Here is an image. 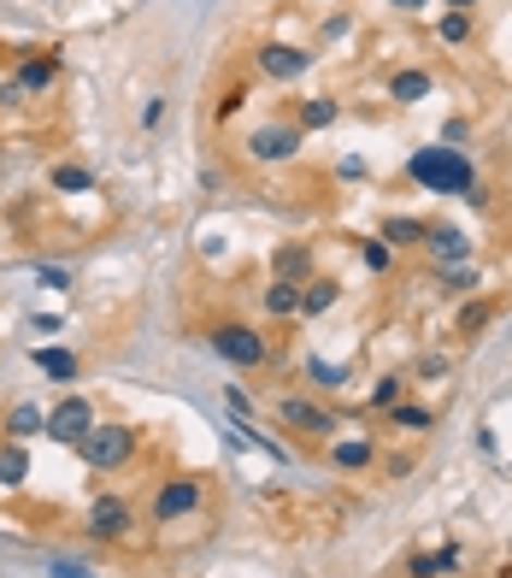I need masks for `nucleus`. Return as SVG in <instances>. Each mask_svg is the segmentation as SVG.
I'll return each mask as SVG.
<instances>
[{"mask_svg":"<svg viewBox=\"0 0 512 578\" xmlns=\"http://www.w3.org/2000/svg\"><path fill=\"white\" fill-rule=\"evenodd\" d=\"M24 479H31V449L0 437V490H24Z\"/></svg>","mask_w":512,"mask_h":578,"instance_id":"nucleus-17","label":"nucleus"},{"mask_svg":"<svg viewBox=\"0 0 512 578\" xmlns=\"http://www.w3.org/2000/svg\"><path fill=\"white\" fill-rule=\"evenodd\" d=\"M318 36H325V41H342V36H348V12H330V19L318 24Z\"/></svg>","mask_w":512,"mask_h":578,"instance_id":"nucleus-33","label":"nucleus"},{"mask_svg":"<svg viewBox=\"0 0 512 578\" xmlns=\"http://www.w3.org/2000/svg\"><path fill=\"white\" fill-rule=\"evenodd\" d=\"M36 278H41V284H48V289H65V284H71V272H60V266H41V272H36Z\"/></svg>","mask_w":512,"mask_h":578,"instance_id":"nucleus-37","label":"nucleus"},{"mask_svg":"<svg viewBox=\"0 0 512 578\" xmlns=\"http://www.w3.org/2000/svg\"><path fill=\"white\" fill-rule=\"evenodd\" d=\"M313 60H318V53L301 48V41H259V48H254L259 77H271V83H301L306 71H313Z\"/></svg>","mask_w":512,"mask_h":578,"instance_id":"nucleus-9","label":"nucleus"},{"mask_svg":"<svg viewBox=\"0 0 512 578\" xmlns=\"http://www.w3.org/2000/svg\"><path fill=\"white\" fill-rule=\"evenodd\" d=\"M53 578H89V573H83L77 561H53Z\"/></svg>","mask_w":512,"mask_h":578,"instance_id":"nucleus-38","label":"nucleus"},{"mask_svg":"<svg viewBox=\"0 0 512 578\" xmlns=\"http://www.w3.org/2000/svg\"><path fill=\"white\" fill-rule=\"evenodd\" d=\"M453 567H460V549H436V555H413L406 561V578H448Z\"/></svg>","mask_w":512,"mask_h":578,"instance_id":"nucleus-23","label":"nucleus"},{"mask_svg":"<svg viewBox=\"0 0 512 578\" xmlns=\"http://www.w3.org/2000/svg\"><path fill=\"white\" fill-rule=\"evenodd\" d=\"M266 313H271L277 325L301 320V284H289V278H271V284H266Z\"/></svg>","mask_w":512,"mask_h":578,"instance_id":"nucleus-18","label":"nucleus"},{"mask_svg":"<svg viewBox=\"0 0 512 578\" xmlns=\"http://www.w3.org/2000/svg\"><path fill=\"white\" fill-rule=\"evenodd\" d=\"M465 136H472V124H465V119H448L442 124V148H460Z\"/></svg>","mask_w":512,"mask_h":578,"instance_id":"nucleus-34","label":"nucleus"},{"mask_svg":"<svg viewBox=\"0 0 512 578\" xmlns=\"http://www.w3.org/2000/svg\"><path fill=\"white\" fill-rule=\"evenodd\" d=\"M383 419H389V425H394V431H436V413H430V408H424V401H406V396H401V401H394V408H389Z\"/></svg>","mask_w":512,"mask_h":578,"instance_id":"nucleus-24","label":"nucleus"},{"mask_svg":"<svg viewBox=\"0 0 512 578\" xmlns=\"http://www.w3.org/2000/svg\"><path fill=\"white\" fill-rule=\"evenodd\" d=\"M200 508H207V479H195V472H171V479H159V490L148 496L154 526H183V519H195Z\"/></svg>","mask_w":512,"mask_h":578,"instance_id":"nucleus-4","label":"nucleus"},{"mask_svg":"<svg viewBox=\"0 0 512 578\" xmlns=\"http://www.w3.org/2000/svg\"><path fill=\"white\" fill-rule=\"evenodd\" d=\"M306 378H313V389H330V396H336V389H342L348 384V366H342V360H306Z\"/></svg>","mask_w":512,"mask_h":578,"instance_id":"nucleus-27","label":"nucleus"},{"mask_svg":"<svg viewBox=\"0 0 512 578\" xmlns=\"http://www.w3.org/2000/svg\"><path fill=\"white\" fill-rule=\"evenodd\" d=\"M401 396H406V378H377L371 384V413H389Z\"/></svg>","mask_w":512,"mask_h":578,"instance_id":"nucleus-30","label":"nucleus"},{"mask_svg":"<svg viewBox=\"0 0 512 578\" xmlns=\"http://www.w3.org/2000/svg\"><path fill=\"white\" fill-rule=\"evenodd\" d=\"M89 431H95V401L77 396V389H65V396L48 408V425H41V437H48V443H65V449H77Z\"/></svg>","mask_w":512,"mask_h":578,"instance_id":"nucleus-7","label":"nucleus"},{"mask_svg":"<svg viewBox=\"0 0 512 578\" xmlns=\"http://www.w3.org/2000/svg\"><path fill=\"white\" fill-rule=\"evenodd\" d=\"M359 260H365V272H377V278H389V272H394V249H389L383 237H365L359 242Z\"/></svg>","mask_w":512,"mask_h":578,"instance_id":"nucleus-28","label":"nucleus"},{"mask_svg":"<svg viewBox=\"0 0 512 578\" xmlns=\"http://www.w3.org/2000/svg\"><path fill=\"white\" fill-rule=\"evenodd\" d=\"M289 119H295L301 136H313V130H330L336 119H342V100H336V95H306V100L289 107Z\"/></svg>","mask_w":512,"mask_h":578,"instance_id":"nucleus-12","label":"nucleus"},{"mask_svg":"<svg viewBox=\"0 0 512 578\" xmlns=\"http://www.w3.org/2000/svg\"><path fill=\"white\" fill-rule=\"evenodd\" d=\"M242 107H247V83H236V89H224V95H218L212 119H218V124H230V119H236Z\"/></svg>","mask_w":512,"mask_h":578,"instance_id":"nucleus-31","label":"nucleus"},{"mask_svg":"<svg viewBox=\"0 0 512 578\" xmlns=\"http://www.w3.org/2000/svg\"><path fill=\"white\" fill-rule=\"evenodd\" d=\"M406 178H413L424 195H453V201H460L477 183V166H472V154H465V148L424 142V148H413V160H406Z\"/></svg>","mask_w":512,"mask_h":578,"instance_id":"nucleus-1","label":"nucleus"},{"mask_svg":"<svg viewBox=\"0 0 512 578\" xmlns=\"http://www.w3.org/2000/svg\"><path fill=\"white\" fill-rule=\"evenodd\" d=\"M41 425H48V413H41L36 401H12V408H7V419H0V431H7L12 443H31V437H41Z\"/></svg>","mask_w":512,"mask_h":578,"instance_id":"nucleus-16","label":"nucleus"},{"mask_svg":"<svg viewBox=\"0 0 512 578\" xmlns=\"http://www.w3.org/2000/svg\"><path fill=\"white\" fill-rule=\"evenodd\" d=\"M489 320H495V301H465L460 308V337H477Z\"/></svg>","mask_w":512,"mask_h":578,"instance_id":"nucleus-29","label":"nucleus"},{"mask_svg":"<svg viewBox=\"0 0 512 578\" xmlns=\"http://www.w3.org/2000/svg\"><path fill=\"white\" fill-rule=\"evenodd\" d=\"M442 372H448V354H424L418 360V378H442Z\"/></svg>","mask_w":512,"mask_h":578,"instance_id":"nucleus-36","label":"nucleus"},{"mask_svg":"<svg viewBox=\"0 0 512 578\" xmlns=\"http://www.w3.org/2000/svg\"><path fill=\"white\" fill-rule=\"evenodd\" d=\"M48 190L53 195H89L95 190V171L89 166H53L48 171Z\"/></svg>","mask_w":512,"mask_h":578,"instance_id":"nucleus-25","label":"nucleus"},{"mask_svg":"<svg viewBox=\"0 0 512 578\" xmlns=\"http://www.w3.org/2000/svg\"><path fill=\"white\" fill-rule=\"evenodd\" d=\"M271 278H289V284L313 278V242H277L271 249Z\"/></svg>","mask_w":512,"mask_h":578,"instance_id":"nucleus-15","label":"nucleus"},{"mask_svg":"<svg viewBox=\"0 0 512 578\" xmlns=\"http://www.w3.org/2000/svg\"><path fill=\"white\" fill-rule=\"evenodd\" d=\"M301 142H306V136L295 130V119H266V124H254V130L242 136V154H247L254 166H289V160L301 154Z\"/></svg>","mask_w":512,"mask_h":578,"instance_id":"nucleus-5","label":"nucleus"},{"mask_svg":"<svg viewBox=\"0 0 512 578\" xmlns=\"http://www.w3.org/2000/svg\"><path fill=\"white\" fill-rule=\"evenodd\" d=\"M224 408L236 413V419H247V413H254V396H247L242 384H224Z\"/></svg>","mask_w":512,"mask_h":578,"instance_id":"nucleus-32","label":"nucleus"},{"mask_svg":"<svg viewBox=\"0 0 512 578\" xmlns=\"http://www.w3.org/2000/svg\"><path fill=\"white\" fill-rule=\"evenodd\" d=\"M36 372H48L53 384H77V372H83V360L71 354V349H36Z\"/></svg>","mask_w":512,"mask_h":578,"instance_id":"nucleus-21","label":"nucleus"},{"mask_svg":"<svg viewBox=\"0 0 512 578\" xmlns=\"http://www.w3.org/2000/svg\"><path fill=\"white\" fill-rule=\"evenodd\" d=\"M377 237H383L389 249H418V242H424V219H413V213H389V219L377 225Z\"/></svg>","mask_w":512,"mask_h":578,"instance_id":"nucleus-20","label":"nucleus"},{"mask_svg":"<svg viewBox=\"0 0 512 578\" xmlns=\"http://www.w3.org/2000/svg\"><path fill=\"white\" fill-rule=\"evenodd\" d=\"M330 467H342V472H365V467H377V443H365V437H342V443H330Z\"/></svg>","mask_w":512,"mask_h":578,"instance_id":"nucleus-19","label":"nucleus"},{"mask_svg":"<svg viewBox=\"0 0 512 578\" xmlns=\"http://www.w3.org/2000/svg\"><path fill=\"white\" fill-rule=\"evenodd\" d=\"M277 425L283 431H295V437L306 443H336V431H342V419H336L330 408H318L313 396H277Z\"/></svg>","mask_w":512,"mask_h":578,"instance_id":"nucleus-6","label":"nucleus"},{"mask_svg":"<svg viewBox=\"0 0 512 578\" xmlns=\"http://www.w3.org/2000/svg\"><path fill=\"white\" fill-rule=\"evenodd\" d=\"M83 531H89L95 543H124L130 531H136V502L130 496H95L89 502V514H83Z\"/></svg>","mask_w":512,"mask_h":578,"instance_id":"nucleus-8","label":"nucleus"},{"mask_svg":"<svg viewBox=\"0 0 512 578\" xmlns=\"http://www.w3.org/2000/svg\"><path fill=\"white\" fill-rule=\"evenodd\" d=\"M472 36H477V12H442L436 19V41L442 48H465Z\"/></svg>","mask_w":512,"mask_h":578,"instance_id":"nucleus-22","label":"nucleus"},{"mask_svg":"<svg viewBox=\"0 0 512 578\" xmlns=\"http://www.w3.org/2000/svg\"><path fill=\"white\" fill-rule=\"evenodd\" d=\"M136 449H142V431L124 425V419H95V431L77 443V455L89 472H124L130 460H136Z\"/></svg>","mask_w":512,"mask_h":578,"instance_id":"nucleus-2","label":"nucleus"},{"mask_svg":"<svg viewBox=\"0 0 512 578\" xmlns=\"http://www.w3.org/2000/svg\"><path fill=\"white\" fill-rule=\"evenodd\" d=\"M207 342H212V354L224 360V366H236V372H259L271 360V337L259 325H247V320H212Z\"/></svg>","mask_w":512,"mask_h":578,"instance_id":"nucleus-3","label":"nucleus"},{"mask_svg":"<svg viewBox=\"0 0 512 578\" xmlns=\"http://www.w3.org/2000/svg\"><path fill=\"white\" fill-rule=\"evenodd\" d=\"M336 301H342V278H330V272H313V278L301 284V320H325Z\"/></svg>","mask_w":512,"mask_h":578,"instance_id":"nucleus-13","label":"nucleus"},{"mask_svg":"<svg viewBox=\"0 0 512 578\" xmlns=\"http://www.w3.org/2000/svg\"><path fill=\"white\" fill-rule=\"evenodd\" d=\"M60 48H24L19 65H12V83H19V95H48L53 83H60Z\"/></svg>","mask_w":512,"mask_h":578,"instance_id":"nucleus-11","label":"nucleus"},{"mask_svg":"<svg viewBox=\"0 0 512 578\" xmlns=\"http://www.w3.org/2000/svg\"><path fill=\"white\" fill-rule=\"evenodd\" d=\"M383 7H394V12H406V19H413V12H424L430 0H383Z\"/></svg>","mask_w":512,"mask_h":578,"instance_id":"nucleus-39","label":"nucleus"},{"mask_svg":"<svg viewBox=\"0 0 512 578\" xmlns=\"http://www.w3.org/2000/svg\"><path fill=\"white\" fill-rule=\"evenodd\" d=\"M430 95H436V77L424 65H401L389 77V100H394V107H418V100H430Z\"/></svg>","mask_w":512,"mask_h":578,"instance_id":"nucleus-14","label":"nucleus"},{"mask_svg":"<svg viewBox=\"0 0 512 578\" xmlns=\"http://www.w3.org/2000/svg\"><path fill=\"white\" fill-rule=\"evenodd\" d=\"M460 201H465V207H472V213H489V183L477 178V183H472V190H465Z\"/></svg>","mask_w":512,"mask_h":578,"instance_id":"nucleus-35","label":"nucleus"},{"mask_svg":"<svg viewBox=\"0 0 512 578\" xmlns=\"http://www.w3.org/2000/svg\"><path fill=\"white\" fill-rule=\"evenodd\" d=\"M436 284H442L448 296H472V289L483 284L477 278V260H465V266H436Z\"/></svg>","mask_w":512,"mask_h":578,"instance_id":"nucleus-26","label":"nucleus"},{"mask_svg":"<svg viewBox=\"0 0 512 578\" xmlns=\"http://www.w3.org/2000/svg\"><path fill=\"white\" fill-rule=\"evenodd\" d=\"M442 7H448V12H477L483 0H442Z\"/></svg>","mask_w":512,"mask_h":578,"instance_id":"nucleus-40","label":"nucleus"},{"mask_svg":"<svg viewBox=\"0 0 512 578\" xmlns=\"http://www.w3.org/2000/svg\"><path fill=\"white\" fill-rule=\"evenodd\" d=\"M424 254L436 260V266H465V260L477 254V242H472V230H460V225H442V219H424V242H418Z\"/></svg>","mask_w":512,"mask_h":578,"instance_id":"nucleus-10","label":"nucleus"}]
</instances>
